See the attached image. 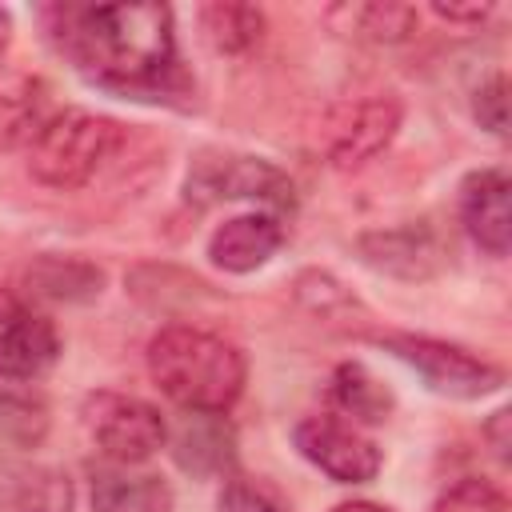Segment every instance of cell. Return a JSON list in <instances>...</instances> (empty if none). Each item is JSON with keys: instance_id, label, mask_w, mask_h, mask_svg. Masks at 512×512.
Returning <instances> with one entry per match:
<instances>
[{"instance_id": "obj_1", "label": "cell", "mask_w": 512, "mask_h": 512, "mask_svg": "<svg viewBox=\"0 0 512 512\" xmlns=\"http://www.w3.org/2000/svg\"><path fill=\"white\" fill-rule=\"evenodd\" d=\"M44 20L56 48L88 84L164 104L188 92L168 4H60Z\"/></svg>"}, {"instance_id": "obj_2", "label": "cell", "mask_w": 512, "mask_h": 512, "mask_svg": "<svg viewBox=\"0 0 512 512\" xmlns=\"http://www.w3.org/2000/svg\"><path fill=\"white\" fill-rule=\"evenodd\" d=\"M148 376L184 412H228L244 392V352L196 324H168L148 340Z\"/></svg>"}, {"instance_id": "obj_3", "label": "cell", "mask_w": 512, "mask_h": 512, "mask_svg": "<svg viewBox=\"0 0 512 512\" xmlns=\"http://www.w3.org/2000/svg\"><path fill=\"white\" fill-rule=\"evenodd\" d=\"M120 140L124 128L112 116L88 108H64L28 144V172L44 188L76 192L116 156Z\"/></svg>"}, {"instance_id": "obj_4", "label": "cell", "mask_w": 512, "mask_h": 512, "mask_svg": "<svg viewBox=\"0 0 512 512\" xmlns=\"http://www.w3.org/2000/svg\"><path fill=\"white\" fill-rule=\"evenodd\" d=\"M184 196L200 208L216 200H260L272 208V216L296 208V184L288 180V172H280L264 156L220 152V148H204L192 156L184 176Z\"/></svg>"}, {"instance_id": "obj_5", "label": "cell", "mask_w": 512, "mask_h": 512, "mask_svg": "<svg viewBox=\"0 0 512 512\" xmlns=\"http://www.w3.org/2000/svg\"><path fill=\"white\" fill-rule=\"evenodd\" d=\"M376 344L384 352H392L400 364H408L432 392L452 396V400H480L504 384L500 364H492V360H484L460 344H448V340L388 332V336H376Z\"/></svg>"}, {"instance_id": "obj_6", "label": "cell", "mask_w": 512, "mask_h": 512, "mask_svg": "<svg viewBox=\"0 0 512 512\" xmlns=\"http://www.w3.org/2000/svg\"><path fill=\"white\" fill-rule=\"evenodd\" d=\"M84 428L112 464H144L168 440V420L156 404L124 392H92L84 400Z\"/></svg>"}, {"instance_id": "obj_7", "label": "cell", "mask_w": 512, "mask_h": 512, "mask_svg": "<svg viewBox=\"0 0 512 512\" xmlns=\"http://www.w3.org/2000/svg\"><path fill=\"white\" fill-rule=\"evenodd\" d=\"M356 256L380 276L420 284V280H432L444 268L448 248H444L440 232L428 220H408V224H396V228L360 232L356 236Z\"/></svg>"}, {"instance_id": "obj_8", "label": "cell", "mask_w": 512, "mask_h": 512, "mask_svg": "<svg viewBox=\"0 0 512 512\" xmlns=\"http://www.w3.org/2000/svg\"><path fill=\"white\" fill-rule=\"evenodd\" d=\"M292 440L308 464H316L336 484H364L380 472V448L352 424L336 416H304Z\"/></svg>"}, {"instance_id": "obj_9", "label": "cell", "mask_w": 512, "mask_h": 512, "mask_svg": "<svg viewBox=\"0 0 512 512\" xmlns=\"http://www.w3.org/2000/svg\"><path fill=\"white\" fill-rule=\"evenodd\" d=\"M400 120H404V104L396 96H368V100L344 108L328 124V140H324L328 164L340 172L364 168L392 144V136L400 132Z\"/></svg>"}, {"instance_id": "obj_10", "label": "cell", "mask_w": 512, "mask_h": 512, "mask_svg": "<svg viewBox=\"0 0 512 512\" xmlns=\"http://www.w3.org/2000/svg\"><path fill=\"white\" fill-rule=\"evenodd\" d=\"M512 184L504 168H480L468 172L460 184V220L464 232L472 236V244L488 256H508V240H512V208H508Z\"/></svg>"}, {"instance_id": "obj_11", "label": "cell", "mask_w": 512, "mask_h": 512, "mask_svg": "<svg viewBox=\"0 0 512 512\" xmlns=\"http://www.w3.org/2000/svg\"><path fill=\"white\" fill-rule=\"evenodd\" d=\"M168 452L180 472L188 476H228L236 464V432L224 412H184L180 424L168 432Z\"/></svg>"}, {"instance_id": "obj_12", "label": "cell", "mask_w": 512, "mask_h": 512, "mask_svg": "<svg viewBox=\"0 0 512 512\" xmlns=\"http://www.w3.org/2000/svg\"><path fill=\"white\" fill-rule=\"evenodd\" d=\"M60 356V336L48 316L28 312L24 304L0 316V380H40Z\"/></svg>"}, {"instance_id": "obj_13", "label": "cell", "mask_w": 512, "mask_h": 512, "mask_svg": "<svg viewBox=\"0 0 512 512\" xmlns=\"http://www.w3.org/2000/svg\"><path fill=\"white\" fill-rule=\"evenodd\" d=\"M284 244V224L272 212H244L224 220L212 236H208V260L224 272H256L260 264H268L276 256V248Z\"/></svg>"}, {"instance_id": "obj_14", "label": "cell", "mask_w": 512, "mask_h": 512, "mask_svg": "<svg viewBox=\"0 0 512 512\" xmlns=\"http://www.w3.org/2000/svg\"><path fill=\"white\" fill-rule=\"evenodd\" d=\"M24 288L52 304H84L104 292V268H96L84 256L44 252L24 268Z\"/></svg>"}, {"instance_id": "obj_15", "label": "cell", "mask_w": 512, "mask_h": 512, "mask_svg": "<svg viewBox=\"0 0 512 512\" xmlns=\"http://www.w3.org/2000/svg\"><path fill=\"white\" fill-rule=\"evenodd\" d=\"M92 512H172V488L128 464L92 468Z\"/></svg>"}, {"instance_id": "obj_16", "label": "cell", "mask_w": 512, "mask_h": 512, "mask_svg": "<svg viewBox=\"0 0 512 512\" xmlns=\"http://www.w3.org/2000/svg\"><path fill=\"white\" fill-rule=\"evenodd\" d=\"M72 480L48 464L8 468L0 476V512H72Z\"/></svg>"}, {"instance_id": "obj_17", "label": "cell", "mask_w": 512, "mask_h": 512, "mask_svg": "<svg viewBox=\"0 0 512 512\" xmlns=\"http://www.w3.org/2000/svg\"><path fill=\"white\" fill-rule=\"evenodd\" d=\"M48 96L52 92L44 80H16L0 88V152H12L40 136V128L56 116Z\"/></svg>"}, {"instance_id": "obj_18", "label": "cell", "mask_w": 512, "mask_h": 512, "mask_svg": "<svg viewBox=\"0 0 512 512\" xmlns=\"http://www.w3.org/2000/svg\"><path fill=\"white\" fill-rule=\"evenodd\" d=\"M200 32L216 52L240 56V52L260 44L264 12L256 4H244V0H212L200 8Z\"/></svg>"}, {"instance_id": "obj_19", "label": "cell", "mask_w": 512, "mask_h": 512, "mask_svg": "<svg viewBox=\"0 0 512 512\" xmlns=\"http://www.w3.org/2000/svg\"><path fill=\"white\" fill-rule=\"evenodd\" d=\"M332 404L356 424H380L392 412V392L356 360H344L332 372Z\"/></svg>"}, {"instance_id": "obj_20", "label": "cell", "mask_w": 512, "mask_h": 512, "mask_svg": "<svg viewBox=\"0 0 512 512\" xmlns=\"http://www.w3.org/2000/svg\"><path fill=\"white\" fill-rule=\"evenodd\" d=\"M48 424H52V412L40 392L0 380V440L4 444L36 448L48 436Z\"/></svg>"}, {"instance_id": "obj_21", "label": "cell", "mask_w": 512, "mask_h": 512, "mask_svg": "<svg viewBox=\"0 0 512 512\" xmlns=\"http://www.w3.org/2000/svg\"><path fill=\"white\" fill-rule=\"evenodd\" d=\"M416 8L412 4H392V0H376V4H360L352 8V24L360 36L376 40V44H400L416 32Z\"/></svg>"}, {"instance_id": "obj_22", "label": "cell", "mask_w": 512, "mask_h": 512, "mask_svg": "<svg viewBox=\"0 0 512 512\" xmlns=\"http://www.w3.org/2000/svg\"><path fill=\"white\" fill-rule=\"evenodd\" d=\"M432 512H508V500L492 480L464 476V480H456L452 488H444L436 496Z\"/></svg>"}, {"instance_id": "obj_23", "label": "cell", "mask_w": 512, "mask_h": 512, "mask_svg": "<svg viewBox=\"0 0 512 512\" xmlns=\"http://www.w3.org/2000/svg\"><path fill=\"white\" fill-rule=\"evenodd\" d=\"M216 512H288V504L264 480L228 472L224 488H220V500H216Z\"/></svg>"}, {"instance_id": "obj_24", "label": "cell", "mask_w": 512, "mask_h": 512, "mask_svg": "<svg viewBox=\"0 0 512 512\" xmlns=\"http://www.w3.org/2000/svg\"><path fill=\"white\" fill-rule=\"evenodd\" d=\"M296 300L308 312H316V316H336L340 308H356L352 292L336 276H328V272H304L296 280Z\"/></svg>"}, {"instance_id": "obj_25", "label": "cell", "mask_w": 512, "mask_h": 512, "mask_svg": "<svg viewBox=\"0 0 512 512\" xmlns=\"http://www.w3.org/2000/svg\"><path fill=\"white\" fill-rule=\"evenodd\" d=\"M472 112H476L480 128H488L492 136H508V80H504V72L488 76V80L476 88Z\"/></svg>"}, {"instance_id": "obj_26", "label": "cell", "mask_w": 512, "mask_h": 512, "mask_svg": "<svg viewBox=\"0 0 512 512\" xmlns=\"http://www.w3.org/2000/svg\"><path fill=\"white\" fill-rule=\"evenodd\" d=\"M508 424H512V412H508V408L492 412V420L484 424V440L492 444V456H496L500 464L508 460V444H512V436H508Z\"/></svg>"}, {"instance_id": "obj_27", "label": "cell", "mask_w": 512, "mask_h": 512, "mask_svg": "<svg viewBox=\"0 0 512 512\" xmlns=\"http://www.w3.org/2000/svg\"><path fill=\"white\" fill-rule=\"evenodd\" d=\"M432 12L440 16V20H448V24H480L488 12H492V4H432Z\"/></svg>"}, {"instance_id": "obj_28", "label": "cell", "mask_w": 512, "mask_h": 512, "mask_svg": "<svg viewBox=\"0 0 512 512\" xmlns=\"http://www.w3.org/2000/svg\"><path fill=\"white\" fill-rule=\"evenodd\" d=\"M332 512H392L388 504H372V500H348V504H336Z\"/></svg>"}, {"instance_id": "obj_29", "label": "cell", "mask_w": 512, "mask_h": 512, "mask_svg": "<svg viewBox=\"0 0 512 512\" xmlns=\"http://www.w3.org/2000/svg\"><path fill=\"white\" fill-rule=\"evenodd\" d=\"M8 40H12V16L0 8V52L8 48Z\"/></svg>"}]
</instances>
